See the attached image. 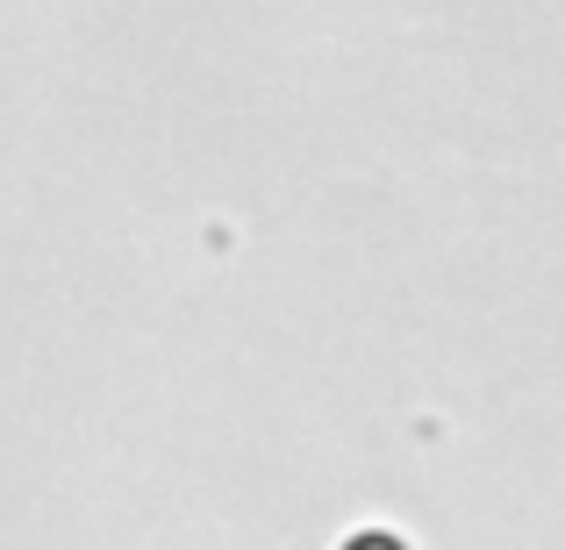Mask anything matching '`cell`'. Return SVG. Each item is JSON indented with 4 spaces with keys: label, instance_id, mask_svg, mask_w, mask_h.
<instances>
[{
    "label": "cell",
    "instance_id": "obj_1",
    "mask_svg": "<svg viewBox=\"0 0 565 550\" xmlns=\"http://www.w3.org/2000/svg\"><path fill=\"white\" fill-rule=\"evenodd\" d=\"M344 550H408V543H394V537H386V529H365V537H351Z\"/></svg>",
    "mask_w": 565,
    "mask_h": 550
}]
</instances>
